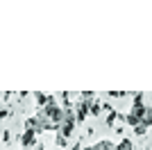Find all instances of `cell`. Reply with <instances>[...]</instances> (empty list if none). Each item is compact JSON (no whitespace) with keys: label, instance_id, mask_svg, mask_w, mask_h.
<instances>
[{"label":"cell","instance_id":"cell-1","mask_svg":"<svg viewBox=\"0 0 152 150\" xmlns=\"http://www.w3.org/2000/svg\"><path fill=\"white\" fill-rule=\"evenodd\" d=\"M145 109H148V105L143 102V93H136L132 109H129V114L125 116V123L129 125V127H136V125L143 121V114H145Z\"/></svg>","mask_w":152,"mask_h":150},{"label":"cell","instance_id":"cell-2","mask_svg":"<svg viewBox=\"0 0 152 150\" xmlns=\"http://www.w3.org/2000/svg\"><path fill=\"white\" fill-rule=\"evenodd\" d=\"M25 130H32V132H37V134H41V132H45V130H59V127L52 125L43 114H39V116H30V118L25 121Z\"/></svg>","mask_w":152,"mask_h":150},{"label":"cell","instance_id":"cell-3","mask_svg":"<svg viewBox=\"0 0 152 150\" xmlns=\"http://www.w3.org/2000/svg\"><path fill=\"white\" fill-rule=\"evenodd\" d=\"M43 116L48 121H50L52 125H61V121H64V107L61 105H57V100H52V102H48V105L43 107Z\"/></svg>","mask_w":152,"mask_h":150},{"label":"cell","instance_id":"cell-4","mask_svg":"<svg viewBox=\"0 0 152 150\" xmlns=\"http://www.w3.org/2000/svg\"><path fill=\"white\" fill-rule=\"evenodd\" d=\"M75 105V125H82L89 116V100H77Z\"/></svg>","mask_w":152,"mask_h":150},{"label":"cell","instance_id":"cell-5","mask_svg":"<svg viewBox=\"0 0 152 150\" xmlns=\"http://www.w3.org/2000/svg\"><path fill=\"white\" fill-rule=\"evenodd\" d=\"M37 132H32V130H25L23 132V134H20L18 137V141H20V146H23V148H32V146L37 143Z\"/></svg>","mask_w":152,"mask_h":150},{"label":"cell","instance_id":"cell-6","mask_svg":"<svg viewBox=\"0 0 152 150\" xmlns=\"http://www.w3.org/2000/svg\"><path fill=\"white\" fill-rule=\"evenodd\" d=\"M95 150H116V148H114V143H111L109 139H100V141L95 143Z\"/></svg>","mask_w":152,"mask_h":150},{"label":"cell","instance_id":"cell-7","mask_svg":"<svg viewBox=\"0 0 152 150\" xmlns=\"http://www.w3.org/2000/svg\"><path fill=\"white\" fill-rule=\"evenodd\" d=\"M52 100H55L52 96H43V93H37V105H39V107H45L48 102H52Z\"/></svg>","mask_w":152,"mask_h":150},{"label":"cell","instance_id":"cell-8","mask_svg":"<svg viewBox=\"0 0 152 150\" xmlns=\"http://www.w3.org/2000/svg\"><path fill=\"white\" fill-rule=\"evenodd\" d=\"M100 112H102V105H100V102H89V114L100 116Z\"/></svg>","mask_w":152,"mask_h":150},{"label":"cell","instance_id":"cell-9","mask_svg":"<svg viewBox=\"0 0 152 150\" xmlns=\"http://www.w3.org/2000/svg\"><path fill=\"white\" fill-rule=\"evenodd\" d=\"M116 150H134V146L129 139H121V143L116 146Z\"/></svg>","mask_w":152,"mask_h":150},{"label":"cell","instance_id":"cell-10","mask_svg":"<svg viewBox=\"0 0 152 150\" xmlns=\"http://www.w3.org/2000/svg\"><path fill=\"white\" fill-rule=\"evenodd\" d=\"M145 132H148V125H143V123H139L136 127H134V134H136V137H143Z\"/></svg>","mask_w":152,"mask_h":150},{"label":"cell","instance_id":"cell-11","mask_svg":"<svg viewBox=\"0 0 152 150\" xmlns=\"http://www.w3.org/2000/svg\"><path fill=\"white\" fill-rule=\"evenodd\" d=\"M114 121H116V112L111 109V112H109V116H107V125H114Z\"/></svg>","mask_w":152,"mask_h":150},{"label":"cell","instance_id":"cell-12","mask_svg":"<svg viewBox=\"0 0 152 150\" xmlns=\"http://www.w3.org/2000/svg\"><path fill=\"white\" fill-rule=\"evenodd\" d=\"M84 150H95V146H89V148H84Z\"/></svg>","mask_w":152,"mask_h":150}]
</instances>
